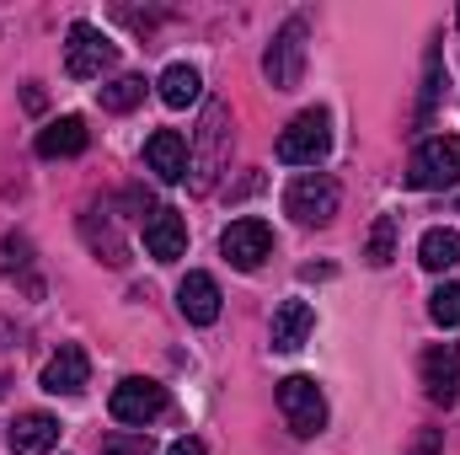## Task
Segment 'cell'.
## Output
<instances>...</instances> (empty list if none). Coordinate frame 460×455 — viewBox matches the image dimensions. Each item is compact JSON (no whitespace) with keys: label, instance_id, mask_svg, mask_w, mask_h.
Instances as JSON below:
<instances>
[{"label":"cell","instance_id":"obj_7","mask_svg":"<svg viewBox=\"0 0 460 455\" xmlns=\"http://www.w3.org/2000/svg\"><path fill=\"white\" fill-rule=\"evenodd\" d=\"M279 413H284V424L300 440H311V434L327 429V397H322V386L311 375H284L279 380Z\"/></svg>","mask_w":460,"mask_h":455},{"label":"cell","instance_id":"obj_6","mask_svg":"<svg viewBox=\"0 0 460 455\" xmlns=\"http://www.w3.org/2000/svg\"><path fill=\"white\" fill-rule=\"evenodd\" d=\"M327 150H332V118H327V108H305L279 134V161H289V166H316V161H327Z\"/></svg>","mask_w":460,"mask_h":455},{"label":"cell","instance_id":"obj_2","mask_svg":"<svg viewBox=\"0 0 460 455\" xmlns=\"http://www.w3.org/2000/svg\"><path fill=\"white\" fill-rule=\"evenodd\" d=\"M305 38H311L305 16H289V22L273 32V43H268V54H262V76H268L273 92H295V86H300V76H305Z\"/></svg>","mask_w":460,"mask_h":455},{"label":"cell","instance_id":"obj_15","mask_svg":"<svg viewBox=\"0 0 460 455\" xmlns=\"http://www.w3.org/2000/svg\"><path fill=\"white\" fill-rule=\"evenodd\" d=\"M311 327H316V311H311L305 300H284V306L273 311L268 338H273V348H279V353H295V348H305Z\"/></svg>","mask_w":460,"mask_h":455},{"label":"cell","instance_id":"obj_14","mask_svg":"<svg viewBox=\"0 0 460 455\" xmlns=\"http://www.w3.org/2000/svg\"><path fill=\"white\" fill-rule=\"evenodd\" d=\"M177 311H182L193 327L220 322V284H215V273H188V279L177 284Z\"/></svg>","mask_w":460,"mask_h":455},{"label":"cell","instance_id":"obj_23","mask_svg":"<svg viewBox=\"0 0 460 455\" xmlns=\"http://www.w3.org/2000/svg\"><path fill=\"white\" fill-rule=\"evenodd\" d=\"M429 317H434L439 327H460V284H439V290L429 295Z\"/></svg>","mask_w":460,"mask_h":455},{"label":"cell","instance_id":"obj_5","mask_svg":"<svg viewBox=\"0 0 460 455\" xmlns=\"http://www.w3.org/2000/svg\"><path fill=\"white\" fill-rule=\"evenodd\" d=\"M113 65H118L113 38L92 22H75L70 38H65V76L70 81H102V70H113Z\"/></svg>","mask_w":460,"mask_h":455},{"label":"cell","instance_id":"obj_17","mask_svg":"<svg viewBox=\"0 0 460 455\" xmlns=\"http://www.w3.org/2000/svg\"><path fill=\"white\" fill-rule=\"evenodd\" d=\"M86 139H92V134H86V123L70 113V118H54L49 129H38V145H32V150H38L43 161H59V156H81V150H86Z\"/></svg>","mask_w":460,"mask_h":455},{"label":"cell","instance_id":"obj_26","mask_svg":"<svg viewBox=\"0 0 460 455\" xmlns=\"http://www.w3.org/2000/svg\"><path fill=\"white\" fill-rule=\"evenodd\" d=\"M412 455H439V434H423V440L412 445Z\"/></svg>","mask_w":460,"mask_h":455},{"label":"cell","instance_id":"obj_10","mask_svg":"<svg viewBox=\"0 0 460 455\" xmlns=\"http://www.w3.org/2000/svg\"><path fill=\"white\" fill-rule=\"evenodd\" d=\"M423 391L439 407H450L460 397V343H434L423 353Z\"/></svg>","mask_w":460,"mask_h":455},{"label":"cell","instance_id":"obj_25","mask_svg":"<svg viewBox=\"0 0 460 455\" xmlns=\"http://www.w3.org/2000/svg\"><path fill=\"white\" fill-rule=\"evenodd\" d=\"M102 455H150V434H108Z\"/></svg>","mask_w":460,"mask_h":455},{"label":"cell","instance_id":"obj_8","mask_svg":"<svg viewBox=\"0 0 460 455\" xmlns=\"http://www.w3.org/2000/svg\"><path fill=\"white\" fill-rule=\"evenodd\" d=\"M108 413H113L123 429H150V424L166 413V386H155V380H145V375H128V380L113 386Z\"/></svg>","mask_w":460,"mask_h":455},{"label":"cell","instance_id":"obj_24","mask_svg":"<svg viewBox=\"0 0 460 455\" xmlns=\"http://www.w3.org/2000/svg\"><path fill=\"white\" fill-rule=\"evenodd\" d=\"M27 263H32L27 236H5L0 241V273H27Z\"/></svg>","mask_w":460,"mask_h":455},{"label":"cell","instance_id":"obj_22","mask_svg":"<svg viewBox=\"0 0 460 455\" xmlns=\"http://www.w3.org/2000/svg\"><path fill=\"white\" fill-rule=\"evenodd\" d=\"M364 257H369V268H385V263L396 257V215H380V220L369 226V241H364Z\"/></svg>","mask_w":460,"mask_h":455},{"label":"cell","instance_id":"obj_4","mask_svg":"<svg viewBox=\"0 0 460 455\" xmlns=\"http://www.w3.org/2000/svg\"><path fill=\"white\" fill-rule=\"evenodd\" d=\"M338 204H343V188L327 172H305L284 188V215H295L300 226H332Z\"/></svg>","mask_w":460,"mask_h":455},{"label":"cell","instance_id":"obj_16","mask_svg":"<svg viewBox=\"0 0 460 455\" xmlns=\"http://www.w3.org/2000/svg\"><path fill=\"white\" fill-rule=\"evenodd\" d=\"M59 445V418L54 413H22L11 424V451L16 455H49Z\"/></svg>","mask_w":460,"mask_h":455},{"label":"cell","instance_id":"obj_27","mask_svg":"<svg viewBox=\"0 0 460 455\" xmlns=\"http://www.w3.org/2000/svg\"><path fill=\"white\" fill-rule=\"evenodd\" d=\"M166 455H204V445H199V440H177Z\"/></svg>","mask_w":460,"mask_h":455},{"label":"cell","instance_id":"obj_20","mask_svg":"<svg viewBox=\"0 0 460 455\" xmlns=\"http://www.w3.org/2000/svg\"><path fill=\"white\" fill-rule=\"evenodd\" d=\"M439 92H445V54L439 43L423 54V92H418V129H429V118L439 108Z\"/></svg>","mask_w":460,"mask_h":455},{"label":"cell","instance_id":"obj_21","mask_svg":"<svg viewBox=\"0 0 460 455\" xmlns=\"http://www.w3.org/2000/svg\"><path fill=\"white\" fill-rule=\"evenodd\" d=\"M97 103H102L108 113H128V108H139V103H145V76H118V81H108V86L97 92Z\"/></svg>","mask_w":460,"mask_h":455},{"label":"cell","instance_id":"obj_12","mask_svg":"<svg viewBox=\"0 0 460 455\" xmlns=\"http://www.w3.org/2000/svg\"><path fill=\"white\" fill-rule=\"evenodd\" d=\"M145 252L155 263H177L188 252V220L177 210H150L145 215Z\"/></svg>","mask_w":460,"mask_h":455},{"label":"cell","instance_id":"obj_1","mask_svg":"<svg viewBox=\"0 0 460 455\" xmlns=\"http://www.w3.org/2000/svg\"><path fill=\"white\" fill-rule=\"evenodd\" d=\"M226 156H230V108L226 103H204V123H199V139L188 150V177L199 193L215 188V177L226 172Z\"/></svg>","mask_w":460,"mask_h":455},{"label":"cell","instance_id":"obj_11","mask_svg":"<svg viewBox=\"0 0 460 455\" xmlns=\"http://www.w3.org/2000/svg\"><path fill=\"white\" fill-rule=\"evenodd\" d=\"M86 386H92V359H86V348L65 343V348L43 364V391H49V397H81Z\"/></svg>","mask_w":460,"mask_h":455},{"label":"cell","instance_id":"obj_9","mask_svg":"<svg viewBox=\"0 0 460 455\" xmlns=\"http://www.w3.org/2000/svg\"><path fill=\"white\" fill-rule=\"evenodd\" d=\"M220 252H226L230 268H241V273H252V268H262L268 257H273V230L262 226V220H235V226H226V236H220Z\"/></svg>","mask_w":460,"mask_h":455},{"label":"cell","instance_id":"obj_19","mask_svg":"<svg viewBox=\"0 0 460 455\" xmlns=\"http://www.w3.org/2000/svg\"><path fill=\"white\" fill-rule=\"evenodd\" d=\"M418 263H423L429 273H450V268L460 263V230H445V226L423 230V241H418Z\"/></svg>","mask_w":460,"mask_h":455},{"label":"cell","instance_id":"obj_18","mask_svg":"<svg viewBox=\"0 0 460 455\" xmlns=\"http://www.w3.org/2000/svg\"><path fill=\"white\" fill-rule=\"evenodd\" d=\"M155 92H161L166 108H193V103L204 97V76H199L193 65H166L161 81H155Z\"/></svg>","mask_w":460,"mask_h":455},{"label":"cell","instance_id":"obj_28","mask_svg":"<svg viewBox=\"0 0 460 455\" xmlns=\"http://www.w3.org/2000/svg\"><path fill=\"white\" fill-rule=\"evenodd\" d=\"M456 27H460V11H456Z\"/></svg>","mask_w":460,"mask_h":455},{"label":"cell","instance_id":"obj_3","mask_svg":"<svg viewBox=\"0 0 460 455\" xmlns=\"http://www.w3.org/2000/svg\"><path fill=\"white\" fill-rule=\"evenodd\" d=\"M460 183V139L456 134H434L412 150L407 161V188L434 193V188H456Z\"/></svg>","mask_w":460,"mask_h":455},{"label":"cell","instance_id":"obj_13","mask_svg":"<svg viewBox=\"0 0 460 455\" xmlns=\"http://www.w3.org/2000/svg\"><path fill=\"white\" fill-rule=\"evenodd\" d=\"M145 161L161 183H188V139L177 129H155L145 139Z\"/></svg>","mask_w":460,"mask_h":455}]
</instances>
